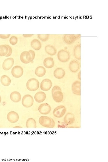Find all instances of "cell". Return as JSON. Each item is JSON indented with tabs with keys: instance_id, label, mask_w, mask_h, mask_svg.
<instances>
[{
	"instance_id": "cb8c5ba5",
	"label": "cell",
	"mask_w": 108,
	"mask_h": 162,
	"mask_svg": "<svg viewBox=\"0 0 108 162\" xmlns=\"http://www.w3.org/2000/svg\"><path fill=\"white\" fill-rule=\"evenodd\" d=\"M46 73V69L42 66L37 67L36 69L35 73L36 76L39 77H42L44 76Z\"/></svg>"
},
{
	"instance_id": "3957f363",
	"label": "cell",
	"mask_w": 108,
	"mask_h": 162,
	"mask_svg": "<svg viewBox=\"0 0 108 162\" xmlns=\"http://www.w3.org/2000/svg\"><path fill=\"white\" fill-rule=\"evenodd\" d=\"M26 86L28 90L31 91H34L38 89L39 83L38 80L36 79L32 78L28 80Z\"/></svg>"
},
{
	"instance_id": "d4e9b609",
	"label": "cell",
	"mask_w": 108,
	"mask_h": 162,
	"mask_svg": "<svg viewBox=\"0 0 108 162\" xmlns=\"http://www.w3.org/2000/svg\"><path fill=\"white\" fill-rule=\"evenodd\" d=\"M26 125L27 128H35L36 127V122L34 119L29 118L27 121Z\"/></svg>"
},
{
	"instance_id": "7c38bea8",
	"label": "cell",
	"mask_w": 108,
	"mask_h": 162,
	"mask_svg": "<svg viewBox=\"0 0 108 162\" xmlns=\"http://www.w3.org/2000/svg\"><path fill=\"white\" fill-rule=\"evenodd\" d=\"M14 60L12 58H9L5 59L3 64V68L5 71H8L13 66Z\"/></svg>"
},
{
	"instance_id": "4dcf8cb0",
	"label": "cell",
	"mask_w": 108,
	"mask_h": 162,
	"mask_svg": "<svg viewBox=\"0 0 108 162\" xmlns=\"http://www.w3.org/2000/svg\"><path fill=\"white\" fill-rule=\"evenodd\" d=\"M11 36L10 34H0V38L5 39L9 38Z\"/></svg>"
},
{
	"instance_id": "44dd1931",
	"label": "cell",
	"mask_w": 108,
	"mask_h": 162,
	"mask_svg": "<svg viewBox=\"0 0 108 162\" xmlns=\"http://www.w3.org/2000/svg\"><path fill=\"white\" fill-rule=\"evenodd\" d=\"M74 56L78 60L81 59V45L78 44L76 46L73 51Z\"/></svg>"
},
{
	"instance_id": "83f0119b",
	"label": "cell",
	"mask_w": 108,
	"mask_h": 162,
	"mask_svg": "<svg viewBox=\"0 0 108 162\" xmlns=\"http://www.w3.org/2000/svg\"><path fill=\"white\" fill-rule=\"evenodd\" d=\"M37 35L38 39L43 42L47 41L50 37L49 34H37Z\"/></svg>"
},
{
	"instance_id": "8fae6325",
	"label": "cell",
	"mask_w": 108,
	"mask_h": 162,
	"mask_svg": "<svg viewBox=\"0 0 108 162\" xmlns=\"http://www.w3.org/2000/svg\"><path fill=\"white\" fill-rule=\"evenodd\" d=\"M7 120L11 123H15L17 122L19 119L18 114L15 112H11L7 114Z\"/></svg>"
},
{
	"instance_id": "30bf717a",
	"label": "cell",
	"mask_w": 108,
	"mask_h": 162,
	"mask_svg": "<svg viewBox=\"0 0 108 162\" xmlns=\"http://www.w3.org/2000/svg\"><path fill=\"white\" fill-rule=\"evenodd\" d=\"M52 86V81L49 79H45L42 81L41 84L40 88L42 90L47 91L51 89Z\"/></svg>"
},
{
	"instance_id": "277c9868",
	"label": "cell",
	"mask_w": 108,
	"mask_h": 162,
	"mask_svg": "<svg viewBox=\"0 0 108 162\" xmlns=\"http://www.w3.org/2000/svg\"><path fill=\"white\" fill-rule=\"evenodd\" d=\"M57 56L59 60L62 62H66L70 58V54L69 52L64 50H60L58 52Z\"/></svg>"
},
{
	"instance_id": "484cf974",
	"label": "cell",
	"mask_w": 108,
	"mask_h": 162,
	"mask_svg": "<svg viewBox=\"0 0 108 162\" xmlns=\"http://www.w3.org/2000/svg\"><path fill=\"white\" fill-rule=\"evenodd\" d=\"M1 82L3 86H8L10 84L11 80L8 76L6 75H3L1 78Z\"/></svg>"
},
{
	"instance_id": "5b68a950",
	"label": "cell",
	"mask_w": 108,
	"mask_h": 162,
	"mask_svg": "<svg viewBox=\"0 0 108 162\" xmlns=\"http://www.w3.org/2000/svg\"><path fill=\"white\" fill-rule=\"evenodd\" d=\"M22 105L25 108L31 107L34 103V100L32 97L30 95L24 96L22 98Z\"/></svg>"
},
{
	"instance_id": "d6986e66",
	"label": "cell",
	"mask_w": 108,
	"mask_h": 162,
	"mask_svg": "<svg viewBox=\"0 0 108 162\" xmlns=\"http://www.w3.org/2000/svg\"><path fill=\"white\" fill-rule=\"evenodd\" d=\"M10 98L11 100L13 102L15 103H18L21 101V96L19 92L14 91L11 94Z\"/></svg>"
},
{
	"instance_id": "f546056e",
	"label": "cell",
	"mask_w": 108,
	"mask_h": 162,
	"mask_svg": "<svg viewBox=\"0 0 108 162\" xmlns=\"http://www.w3.org/2000/svg\"><path fill=\"white\" fill-rule=\"evenodd\" d=\"M9 49L7 55L5 56L6 57H9L12 55L13 52L11 46L8 45H6Z\"/></svg>"
},
{
	"instance_id": "52a82bcc",
	"label": "cell",
	"mask_w": 108,
	"mask_h": 162,
	"mask_svg": "<svg viewBox=\"0 0 108 162\" xmlns=\"http://www.w3.org/2000/svg\"><path fill=\"white\" fill-rule=\"evenodd\" d=\"M24 73L23 68L19 66H14L12 69L11 73L15 78H18L21 77Z\"/></svg>"
},
{
	"instance_id": "2e32d148",
	"label": "cell",
	"mask_w": 108,
	"mask_h": 162,
	"mask_svg": "<svg viewBox=\"0 0 108 162\" xmlns=\"http://www.w3.org/2000/svg\"><path fill=\"white\" fill-rule=\"evenodd\" d=\"M46 96L43 92H38L35 94L34 99L37 102L40 103L43 102L46 99Z\"/></svg>"
},
{
	"instance_id": "ba28073f",
	"label": "cell",
	"mask_w": 108,
	"mask_h": 162,
	"mask_svg": "<svg viewBox=\"0 0 108 162\" xmlns=\"http://www.w3.org/2000/svg\"><path fill=\"white\" fill-rule=\"evenodd\" d=\"M20 59L22 62L25 64L29 63L32 61V57L28 51H24L21 54Z\"/></svg>"
},
{
	"instance_id": "6da1fadb",
	"label": "cell",
	"mask_w": 108,
	"mask_h": 162,
	"mask_svg": "<svg viewBox=\"0 0 108 162\" xmlns=\"http://www.w3.org/2000/svg\"><path fill=\"white\" fill-rule=\"evenodd\" d=\"M39 122L41 125L48 128H53L55 125L54 120L46 116H42L40 118Z\"/></svg>"
},
{
	"instance_id": "7a4b0ae2",
	"label": "cell",
	"mask_w": 108,
	"mask_h": 162,
	"mask_svg": "<svg viewBox=\"0 0 108 162\" xmlns=\"http://www.w3.org/2000/svg\"><path fill=\"white\" fill-rule=\"evenodd\" d=\"M53 99L56 102L59 103L63 100L64 96L61 89L59 86H55L52 90Z\"/></svg>"
},
{
	"instance_id": "9a60e30c",
	"label": "cell",
	"mask_w": 108,
	"mask_h": 162,
	"mask_svg": "<svg viewBox=\"0 0 108 162\" xmlns=\"http://www.w3.org/2000/svg\"><path fill=\"white\" fill-rule=\"evenodd\" d=\"M73 34H66L64 36V42L67 44H71L74 42L77 38V35Z\"/></svg>"
},
{
	"instance_id": "1f68e13d",
	"label": "cell",
	"mask_w": 108,
	"mask_h": 162,
	"mask_svg": "<svg viewBox=\"0 0 108 162\" xmlns=\"http://www.w3.org/2000/svg\"><path fill=\"white\" fill-rule=\"evenodd\" d=\"M30 53L32 57V61L35 59V52L32 50H30L28 51Z\"/></svg>"
},
{
	"instance_id": "603a6c76",
	"label": "cell",
	"mask_w": 108,
	"mask_h": 162,
	"mask_svg": "<svg viewBox=\"0 0 108 162\" xmlns=\"http://www.w3.org/2000/svg\"><path fill=\"white\" fill-rule=\"evenodd\" d=\"M45 51L46 53L51 56H54L56 53V50L54 46L50 45H48L45 46Z\"/></svg>"
},
{
	"instance_id": "d6a6232c",
	"label": "cell",
	"mask_w": 108,
	"mask_h": 162,
	"mask_svg": "<svg viewBox=\"0 0 108 162\" xmlns=\"http://www.w3.org/2000/svg\"><path fill=\"white\" fill-rule=\"evenodd\" d=\"M23 35L25 37H30L33 36L34 34H23Z\"/></svg>"
},
{
	"instance_id": "8992f818",
	"label": "cell",
	"mask_w": 108,
	"mask_h": 162,
	"mask_svg": "<svg viewBox=\"0 0 108 162\" xmlns=\"http://www.w3.org/2000/svg\"><path fill=\"white\" fill-rule=\"evenodd\" d=\"M66 112V109L64 106H59L55 108L53 111V114L55 117L60 118L64 116Z\"/></svg>"
},
{
	"instance_id": "d590c367",
	"label": "cell",
	"mask_w": 108,
	"mask_h": 162,
	"mask_svg": "<svg viewBox=\"0 0 108 162\" xmlns=\"http://www.w3.org/2000/svg\"><path fill=\"white\" fill-rule=\"evenodd\" d=\"M1 96H0V104H1Z\"/></svg>"
},
{
	"instance_id": "e575fe53",
	"label": "cell",
	"mask_w": 108,
	"mask_h": 162,
	"mask_svg": "<svg viewBox=\"0 0 108 162\" xmlns=\"http://www.w3.org/2000/svg\"><path fill=\"white\" fill-rule=\"evenodd\" d=\"M14 128H22V127L20 126H16L14 127Z\"/></svg>"
},
{
	"instance_id": "4fadbf2b",
	"label": "cell",
	"mask_w": 108,
	"mask_h": 162,
	"mask_svg": "<svg viewBox=\"0 0 108 162\" xmlns=\"http://www.w3.org/2000/svg\"><path fill=\"white\" fill-rule=\"evenodd\" d=\"M69 67L70 70L72 72H76L79 70L81 68L80 63L77 60H72L70 63Z\"/></svg>"
},
{
	"instance_id": "836d02e7",
	"label": "cell",
	"mask_w": 108,
	"mask_h": 162,
	"mask_svg": "<svg viewBox=\"0 0 108 162\" xmlns=\"http://www.w3.org/2000/svg\"><path fill=\"white\" fill-rule=\"evenodd\" d=\"M81 72H80L78 75V77L79 80H81Z\"/></svg>"
},
{
	"instance_id": "9c48e42d",
	"label": "cell",
	"mask_w": 108,
	"mask_h": 162,
	"mask_svg": "<svg viewBox=\"0 0 108 162\" xmlns=\"http://www.w3.org/2000/svg\"><path fill=\"white\" fill-rule=\"evenodd\" d=\"M38 110L42 114H48L51 111V108L48 103H43L41 104L38 108Z\"/></svg>"
},
{
	"instance_id": "ac0fdd59",
	"label": "cell",
	"mask_w": 108,
	"mask_h": 162,
	"mask_svg": "<svg viewBox=\"0 0 108 162\" xmlns=\"http://www.w3.org/2000/svg\"><path fill=\"white\" fill-rule=\"evenodd\" d=\"M54 76L56 78L61 79L63 78L65 75V72L63 68H57L54 72Z\"/></svg>"
},
{
	"instance_id": "f1b7e54d",
	"label": "cell",
	"mask_w": 108,
	"mask_h": 162,
	"mask_svg": "<svg viewBox=\"0 0 108 162\" xmlns=\"http://www.w3.org/2000/svg\"><path fill=\"white\" fill-rule=\"evenodd\" d=\"M18 42V38L15 36L11 37L9 39V42L10 43L13 45L16 44Z\"/></svg>"
},
{
	"instance_id": "5bb4252c",
	"label": "cell",
	"mask_w": 108,
	"mask_h": 162,
	"mask_svg": "<svg viewBox=\"0 0 108 162\" xmlns=\"http://www.w3.org/2000/svg\"><path fill=\"white\" fill-rule=\"evenodd\" d=\"M72 90L75 94L81 95V83L80 82L77 81L73 83L72 85Z\"/></svg>"
},
{
	"instance_id": "e0dca14e",
	"label": "cell",
	"mask_w": 108,
	"mask_h": 162,
	"mask_svg": "<svg viewBox=\"0 0 108 162\" xmlns=\"http://www.w3.org/2000/svg\"><path fill=\"white\" fill-rule=\"evenodd\" d=\"M64 120V122L67 125H71L75 121L74 115L71 113H68L65 116Z\"/></svg>"
},
{
	"instance_id": "7402d4cb",
	"label": "cell",
	"mask_w": 108,
	"mask_h": 162,
	"mask_svg": "<svg viewBox=\"0 0 108 162\" xmlns=\"http://www.w3.org/2000/svg\"><path fill=\"white\" fill-rule=\"evenodd\" d=\"M31 47L36 50H40L42 48V43L39 40L37 39L33 40L31 43Z\"/></svg>"
},
{
	"instance_id": "4316f807",
	"label": "cell",
	"mask_w": 108,
	"mask_h": 162,
	"mask_svg": "<svg viewBox=\"0 0 108 162\" xmlns=\"http://www.w3.org/2000/svg\"><path fill=\"white\" fill-rule=\"evenodd\" d=\"M9 49L6 45H0V56H5L7 54Z\"/></svg>"
},
{
	"instance_id": "ffe728a7",
	"label": "cell",
	"mask_w": 108,
	"mask_h": 162,
	"mask_svg": "<svg viewBox=\"0 0 108 162\" xmlns=\"http://www.w3.org/2000/svg\"><path fill=\"white\" fill-rule=\"evenodd\" d=\"M44 65L47 68H50L53 67L54 64V61L53 58L50 57L45 58L43 61Z\"/></svg>"
}]
</instances>
